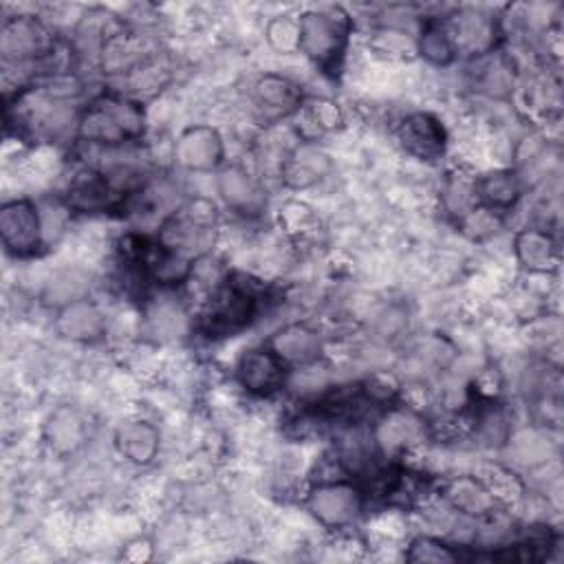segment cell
I'll use <instances>...</instances> for the list:
<instances>
[{
  "label": "cell",
  "mask_w": 564,
  "mask_h": 564,
  "mask_svg": "<svg viewBox=\"0 0 564 564\" xmlns=\"http://www.w3.org/2000/svg\"><path fill=\"white\" fill-rule=\"evenodd\" d=\"M262 302V282L253 280L247 273L231 271L218 282V286L209 295V302L200 313L198 328L212 339L231 337L256 319Z\"/></svg>",
  "instance_id": "cell-1"
},
{
  "label": "cell",
  "mask_w": 564,
  "mask_h": 564,
  "mask_svg": "<svg viewBox=\"0 0 564 564\" xmlns=\"http://www.w3.org/2000/svg\"><path fill=\"white\" fill-rule=\"evenodd\" d=\"M145 115L139 101L104 93L90 99L77 117V137L99 145H123L143 134Z\"/></svg>",
  "instance_id": "cell-2"
},
{
  "label": "cell",
  "mask_w": 564,
  "mask_h": 564,
  "mask_svg": "<svg viewBox=\"0 0 564 564\" xmlns=\"http://www.w3.org/2000/svg\"><path fill=\"white\" fill-rule=\"evenodd\" d=\"M300 22V53H304L322 73H337L348 37H350V18L335 11H306L297 18Z\"/></svg>",
  "instance_id": "cell-3"
},
{
  "label": "cell",
  "mask_w": 564,
  "mask_h": 564,
  "mask_svg": "<svg viewBox=\"0 0 564 564\" xmlns=\"http://www.w3.org/2000/svg\"><path fill=\"white\" fill-rule=\"evenodd\" d=\"M366 491L352 480H324L306 496L311 516L326 529H346L364 511Z\"/></svg>",
  "instance_id": "cell-4"
},
{
  "label": "cell",
  "mask_w": 564,
  "mask_h": 564,
  "mask_svg": "<svg viewBox=\"0 0 564 564\" xmlns=\"http://www.w3.org/2000/svg\"><path fill=\"white\" fill-rule=\"evenodd\" d=\"M55 42L46 26L33 15L7 18L0 31V53L9 64L44 62L53 55Z\"/></svg>",
  "instance_id": "cell-5"
},
{
  "label": "cell",
  "mask_w": 564,
  "mask_h": 564,
  "mask_svg": "<svg viewBox=\"0 0 564 564\" xmlns=\"http://www.w3.org/2000/svg\"><path fill=\"white\" fill-rule=\"evenodd\" d=\"M0 240L7 253L29 258L42 247V218L33 200L15 198L0 207Z\"/></svg>",
  "instance_id": "cell-6"
},
{
  "label": "cell",
  "mask_w": 564,
  "mask_h": 564,
  "mask_svg": "<svg viewBox=\"0 0 564 564\" xmlns=\"http://www.w3.org/2000/svg\"><path fill=\"white\" fill-rule=\"evenodd\" d=\"M251 104L258 119L269 123L295 115L304 104V95L293 79L278 73H264L251 86Z\"/></svg>",
  "instance_id": "cell-7"
},
{
  "label": "cell",
  "mask_w": 564,
  "mask_h": 564,
  "mask_svg": "<svg viewBox=\"0 0 564 564\" xmlns=\"http://www.w3.org/2000/svg\"><path fill=\"white\" fill-rule=\"evenodd\" d=\"M286 368L271 346H258L242 352L236 366V379L249 394L271 397L284 386Z\"/></svg>",
  "instance_id": "cell-8"
},
{
  "label": "cell",
  "mask_w": 564,
  "mask_h": 564,
  "mask_svg": "<svg viewBox=\"0 0 564 564\" xmlns=\"http://www.w3.org/2000/svg\"><path fill=\"white\" fill-rule=\"evenodd\" d=\"M223 156L225 143L220 132L205 123L187 126L174 143L176 163L189 172H212L223 163Z\"/></svg>",
  "instance_id": "cell-9"
},
{
  "label": "cell",
  "mask_w": 564,
  "mask_h": 564,
  "mask_svg": "<svg viewBox=\"0 0 564 564\" xmlns=\"http://www.w3.org/2000/svg\"><path fill=\"white\" fill-rule=\"evenodd\" d=\"M397 139L412 156L421 161H436L445 154L447 132L443 123L430 112H410L397 126Z\"/></svg>",
  "instance_id": "cell-10"
},
{
  "label": "cell",
  "mask_w": 564,
  "mask_h": 564,
  "mask_svg": "<svg viewBox=\"0 0 564 564\" xmlns=\"http://www.w3.org/2000/svg\"><path fill=\"white\" fill-rule=\"evenodd\" d=\"M126 196L128 194L115 189L108 174L97 170H84L70 181L66 192V205L75 212L95 214L123 205Z\"/></svg>",
  "instance_id": "cell-11"
},
{
  "label": "cell",
  "mask_w": 564,
  "mask_h": 564,
  "mask_svg": "<svg viewBox=\"0 0 564 564\" xmlns=\"http://www.w3.org/2000/svg\"><path fill=\"white\" fill-rule=\"evenodd\" d=\"M218 194L225 205L240 216H258L264 212L267 196L262 185L240 165H227L218 174Z\"/></svg>",
  "instance_id": "cell-12"
},
{
  "label": "cell",
  "mask_w": 564,
  "mask_h": 564,
  "mask_svg": "<svg viewBox=\"0 0 564 564\" xmlns=\"http://www.w3.org/2000/svg\"><path fill=\"white\" fill-rule=\"evenodd\" d=\"M330 170V156L315 141H300L282 161V181L291 189H306Z\"/></svg>",
  "instance_id": "cell-13"
},
{
  "label": "cell",
  "mask_w": 564,
  "mask_h": 564,
  "mask_svg": "<svg viewBox=\"0 0 564 564\" xmlns=\"http://www.w3.org/2000/svg\"><path fill=\"white\" fill-rule=\"evenodd\" d=\"M471 187H474L476 205H482L496 214L509 212L511 207H516V203L522 196V181L518 172L509 167L491 170L476 176Z\"/></svg>",
  "instance_id": "cell-14"
},
{
  "label": "cell",
  "mask_w": 564,
  "mask_h": 564,
  "mask_svg": "<svg viewBox=\"0 0 564 564\" xmlns=\"http://www.w3.org/2000/svg\"><path fill=\"white\" fill-rule=\"evenodd\" d=\"M55 326L62 337L73 341H97L106 333V315L88 300H77L59 308Z\"/></svg>",
  "instance_id": "cell-15"
},
{
  "label": "cell",
  "mask_w": 564,
  "mask_h": 564,
  "mask_svg": "<svg viewBox=\"0 0 564 564\" xmlns=\"http://www.w3.org/2000/svg\"><path fill=\"white\" fill-rule=\"evenodd\" d=\"M513 251L522 269L529 273H549L557 267L560 249L553 236L538 227H527L516 234Z\"/></svg>",
  "instance_id": "cell-16"
},
{
  "label": "cell",
  "mask_w": 564,
  "mask_h": 564,
  "mask_svg": "<svg viewBox=\"0 0 564 564\" xmlns=\"http://www.w3.org/2000/svg\"><path fill=\"white\" fill-rule=\"evenodd\" d=\"M115 445L126 460L134 465H150L159 454L161 434L152 423L143 419H132L117 427Z\"/></svg>",
  "instance_id": "cell-17"
},
{
  "label": "cell",
  "mask_w": 564,
  "mask_h": 564,
  "mask_svg": "<svg viewBox=\"0 0 564 564\" xmlns=\"http://www.w3.org/2000/svg\"><path fill=\"white\" fill-rule=\"evenodd\" d=\"M286 366H304L319 357L322 339L306 324H289L278 330L267 344Z\"/></svg>",
  "instance_id": "cell-18"
},
{
  "label": "cell",
  "mask_w": 564,
  "mask_h": 564,
  "mask_svg": "<svg viewBox=\"0 0 564 564\" xmlns=\"http://www.w3.org/2000/svg\"><path fill=\"white\" fill-rule=\"evenodd\" d=\"M445 500L460 513L482 518L494 513L496 494L474 476H456L443 487Z\"/></svg>",
  "instance_id": "cell-19"
},
{
  "label": "cell",
  "mask_w": 564,
  "mask_h": 564,
  "mask_svg": "<svg viewBox=\"0 0 564 564\" xmlns=\"http://www.w3.org/2000/svg\"><path fill=\"white\" fill-rule=\"evenodd\" d=\"M447 31L456 53L463 48L471 55H485L496 46V22L480 13H463L460 18H454Z\"/></svg>",
  "instance_id": "cell-20"
},
{
  "label": "cell",
  "mask_w": 564,
  "mask_h": 564,
  "mask_svg": "<svg viewBox=\"0 0 564 564\" xmlns=\"http://www.w3.org/2000/svg\"><path fill=\"white\" fill-rule=\"evenodd\" d=\"M44 438L57 456H68L84 445L86 423L77 410L62 405L46 419Z\"/></svg>",
  "instance_id": "cell-21"
},
{
  "label": "cell",
  "mask_w": 564,
  "mask_h": 564,
  "mask_svg": "<svg viewBox=\"0 0 564 564\" xmlns=\"http://www.w3.org/2000/svg\"><path fill=\"white\" fill-rule=\"evenodd\" d=\"M423 436V423L408 410H390L375 430L377 445L388 454L401 452Z\"/></svg>",
  "instance_id": "cell-22"
},
{
  "label": "cell",
  "mask_w": 564,
  "mask_h": 564,
  "mask_svg": "<svg viewBox=\"0 0 564 564\" xmlns=\"http://www.w3.org/2000/svg\"><path fill=\"white\" fill-rule=\"evenodd\" d=\"M297 115H300L302 141H315L319 134L330 132L344 123L341 110L337 108V104L328 99H311L302 104Z\"/></svg>",
  "instance_id": "cell-23"
},
{
  "label": "cell",
  "mask_w": 564,
  "mask_h": 564,
  "mask_svg": "<svg viewBox=\"0 0 564 564\" xmlns=\"http://www.w3.org/2000/svg\"><path fill=\"white\" fill-rule=\"evenodd\" d=\"M419 53L434 66H447L454 62L456 48L443 22L438 20L423 22V31L419 35Z\"/></svg>",
  "instance_id": "cell-24"
},
{
  "label": "cell",
  "mask_w": 564,
  "mask_h": 564,
  "mask_svg": "<svg viewBox=\"0 0 564 564\" xmlns=\"http://www.w3.org/2000/svg\"><path fill=\"white\" fill-rule=\"evenodd\" d=\"M405 560L412 564H443V562L460 560V553L438 538L419 535L410 542L405 551Z\"/></svg>",
  "instance_id": "cell-25"
},
{
  "label": "cell",
  "mask_w": 564,
  "mask_h": 564,
  "mask_svg": "<svg viewBox=\"0 0 564 564\" xmlns=\"http://www.w3.org/2000/svg\"><path fill=\"white\" fill-rule=\"evenodd\" d=\"M456 223L463 234H467L474 240H482V238L496 234V229L500 227V214H496L482 205H474L460 218H456Z\"/></svg>",
  "instance_id": "cell-26"
},
{
  "label": "cell",
  "mask_w": 564,
  "mask_h": 564,
  "mask_svg": "<svg viewBox=\"0 0 564 564\" xmlns=\"http://www.w3.org/2000/svg\"><path fill=\"white\" fill-rule=\"evenodd\" d=\"M267 40L280 53L300 51V22L291 15H278L267 24Z\"/></svg>",
  "instance_id": "cell-27"
}]
</instances>
